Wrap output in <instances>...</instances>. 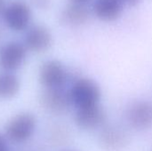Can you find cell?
<instances>
[{
    "mask_svg": "<svg viewBox=\"0 0 152 151\" xmlns=\"http://www.w3.org/2000/svg\"><path fill=\"white\" fill-rule=\"evenodd\" d=\"M72 105L77 109L100 104L102 91L99 85L88 77H79L69 89Z\"/></svg>",
    "mask_w": 152,
    "mask_h": 151,
    "instance_id": "cell-1",
    "label": "cell"
},
{
    "mask_svg": "<svg viewBox=\"0 0 152 151\" xmlns=\"http://www.w3.org/2000/svg\"><path fill=\"white\" fill-rule=\"evenodd\" d=\"M36 117L29 113H21L12 117L5 126L6 137L13 142H24L35 132Z\"/></svg>",
    "mask_w": 152,
    "mask_h": 151,
    "instance_id": "cell-2",
    "label": "cell"
},
{
    "mask_svg": "<svg viewBox=\"0 0 152 151\" xmlns=\"http://www.w3.org/2000/svg\"><path fill=\"white\" fill-rule=\"evenodd\" d=\"M39 79L46 89L62 88L68 80V71L61 61L50 60L41 66Z\"/></svg>",
    "mask_w": 152,
    "mask_h": 151,
    "instance_id": "cell-3",
    "label": "cell"
},
{
    "mask_svg": "<svg viewBox=\"0 0 152 151\" xmlns=\"http://www.w3.org/2000/svg\"><path fill=\"white\" fill-rule=\"evenodd\" d=\"M77 125L83 130H94L102 128L107 122V113L100 105L77 109L75 115Z\"/></svg>",
    "mask_w": 152,
    "mask_h": 151,
    "instance_id": "cell-4",
    "label": "cell"
},
{
    "mask_svg": "<svg viewBox=\"0 0 152 151\" xmlns=\"http://www.w3.org/2000/svg\"><path fill=\"white\" fill-rule=\"evenodd\" d=\"M27 48L19 42H9L0 49V69L4 72L18 69L24 62Z\"/></svg>",
    "mask_w": 152,
    "mask_h": 151,
    "instance_id": "cell-5",
    "label": "cell"
},
{
    "mask_svg": "<svg viewBox=\"0 0 152 151\" xmlns=\"http://www.w3.org/2000/svg\"><path fill=\"white\" fill-rule=\"evenodd\" d=\"M41 102L46 109L55 114L67 112L72 105L69 90L64 87L46 89L41 95Z\"/></svg>",
    "mask_w": 152,
    "mask_h": 151,
    "instance_id": "cell-6",
    "label": "cell"
},
{
    "mask_svg": "<svg viewBox=\"0 0 152 151\" xmlns=\"http://www.w3.org/2000/svg\"><path fill=\"white\" fill-rule=\"evenodd\" d=\"M99 142L105 150L119 151L128 145L129 136L125 130L117 125H105L101 130Z\"/></svg>",
    "mask_w": 152,
    "mask_h": 151,
    "instance_id": "cell-7",
    "label": "cell"
},
{
    "mask_svg": "<svg viewBox=\"0 0 152 151\" xmlns=\"http://www.w3.org/2000/svg\"><path fill=\"white\" fill-rule=\"evenodd\" d=\"M126 118L129 125L136 130H146L152 126V102L138 101L127 109Z\"/></svg>",
    "mask_w": 152,
    "mask_h": 151,
    "instance_id": "cell-8",
    "label": "cell"
},
{
    "mask_svg": "<svg viewBox=\"0 0 152 151\" xmlns=\"http://www.w3.org/2000/svg\"><path fill=\"white\" fill-rule=\"evenodd\" d=\"M31 12L28 4L23 2H13L4 10L5 23L13 30L24 29L29 23Z\"/></svg>",
    "mask_w": 152,
    "mask_h": 151,
    "instance_id": "cell-9",
    "label": "cell"
},
{
    "mask_svg": "<svg viewBox=\"0 0 152 151\" xmlns=\"http://www.w3.org/2000/svg\"><path fill=\"white\" fill-rule=\"evenodd\" d=\"M52 44V35L44 26L36 25L30 28L25 35L24 45L28 50L36 53L46 51Z\"/></svg>",
    "mask_w": 152,
    "mask_h": 151,
    "instance_id": "cell-10",
    "label": "cell"
},
{
    "mask_svg": "<svg viewBox=\"0 0 152 151\" xmlns=\"http://www.w3.org/2000/svg\"><path fill=\"white\" fill-rule=\"evenodd\" d=\"M124 7L120 0H94L93 12L100 20L111 22L121 16Z\"/></svg>",
    "mask_w": 152,
    "mask_h": 151,
    "instance_id": "cell-11",
    "label": "cell"
},
{
    "mask_svg": "<svg viewBox=\"0 0 152 151\" xmlns=\"http://www.w3.org/2000/svg\"><path fill=\"white\" fill-rule=\"evenodd\" d=\"M91 12L86 4L72 3L67 5L61 12V20L70 26H81L86 24L90 18Z\"/></svg>",
    "mask_w": 152,
    "mask_h": 151,
    "instance_id": "cell-12",
    "label": "cell"
},
{
    "mask_svg": "<svg viewBox=\"0 0 152 151\" xmlns=\"http://www.w3.org/2000/svg\"><path fill=\"white\" fill-rule=\"evenodd\" d=\"M20 90V82L11 72H0V98L9 99L17 94Z\"/></svg>",
    "mask_w": 152,
    "mask_h": 151,
    "instance_id": "cell-13",
    "label": "cell"
},
{
    "mask_svg": "<svg viewBox=\"0 0 152 151\" xmlns=\"http://www.w3.org/2000/svg\"><path fill=\"white\" fill-rule=\"evenodd\" d=\"M0 151H8L6 140L2 134H0Z\"/></svg>",
    "mask_w": 152,
    "mask_h": 151,
    "instance_id": "cell-14",
    "label": "cell"
},
{
    "mask_svg": "<svg viewBox=\"0 0 152 151\" xmlns=\"http://www.w3.org/2000/svg\"><path fill=\"white\" fill-rule=\"evenodd\" d=\"M120 1L124 4L125 6L126 5H127V6H135L140 3L141 0H120Z\"/></svg>",
    "mask_w": 152,
    "mask_h": 151,
    "instance_id": "cell-15",
    "label": "cell"
},
{
    "mask_svg": "<svg viewBox=\"0 0 152 151\" xmlns=\"http://www.w3.org/2000/svg\"><path fill=\"white\" fill-rule=\"evenodd\" d=\"M91 0H71L72 3H77V4H86L88 2Z\"/></svg>",
    "mask_w": 152,
    "mask_h": 151,
    "instance_id": "cell-16",
    "label": "cell"
},
{
    "mask_svg": "<svg viewBox=\"0 0 152 151\" xmlns=\"http://www.w3.org/2000/svg\"><path fill=\"white\" fill-rule=\"evenodd\" d=\"M4 9V0H0V12H2Z\"/></svg>",
    "mask_w": 152,
    "mask_h": 151,
    "instance_id": "cell-17",
    "label": "cell"
},
{
    "mask_svg": "<svg viewBox=\"0 0 152 151\" xmlns=\"http://www.w3.org/2000/svg\"><path fill=\"white\" fill-rule=\"evenodd\" d=\"M63 151H79V150H63Z\"/></svg>",
    "mask_w": 152,
    "mask_h": 151,
    "instance_id": "cell-18",
    "label": "cell"
}]
</instances>
